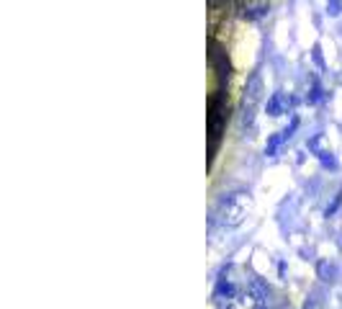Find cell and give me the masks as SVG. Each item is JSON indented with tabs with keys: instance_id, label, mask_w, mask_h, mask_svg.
<instances>
[{
	"instance_id": "1",
	"label": "cell",
	"mask_w": 342,
	"mask_h": 309,
	"mask_svg": "<svg viewBox=\"0 0 342 309\" xmlns=\"http://www.w3.org/2000/svg\"><path fill=\"white\" fill-rule=\"evenodd\" d=\"M249 204H252V199H249L247 191H234L229 193V196H224L219 201L216 206V216H219V224L221 227H237L244 222V216L249 211Z\"/></svg>"
},
{
	"instance_id": "5",
	"label": "cell",
	"mask_w": 342,
	"mask_h": 309,
	"mask_svg": "<svg viewBox=\"0 0 342 309\" xmlns=\"http://www.w3.org/2000/svg\"><path fill=\"white\" fill-rule=\"evenodd\" d=\"M327 8H330V16H340L342 13V0H327Z\"/></svg>"
},
{
	"instance_id": "4",
	"label": "cell",
	"mask_w": 342,
	"mask_h": 309,
	"mask_svg": "<svg viewBox=\"0 0 342 309\" xmlns=\"http://www.w3.org/2000/svg\"><path fill=\"white\" fill-rule=\"evenodd\" d=\"M283 106H286V98H283V93H275V96L270 98V103H268V113H270V116H281Z\"/></svg>"
},
{
	"instance_id": "6",
	"label": "cell",
	"mask_w": 342,
	"mask_h": 309,
	"mask_svg": "<svg viewBox=\"0 0 342 309\" xmlns=\"http://www.w3.org/2000/svg\"><path fill=\"white\" fill-rule=\"evenodd\" d=\"M211 3H216V0H211Z\"/></svg>"
},
{
	"instance_id": "2",
	"label": "cell",
	"mask_w": 342,
	"mask_h": 309,
	"mask_svg": "<svg viewBox=\"0 0 342 309\" xmlns=\"http://www.w3.org/2000/svg\"><path fill=\"white\" fill-rule=\"evenodd\" d=\"M224 121H227V93H224V88H219L211 96V103H208V139H211L208 142V152H211V157L219 147Z\"/></svg>"
},
{
	"instance_id": "3",
	"label": "cell",
	"mask_w": 342,
	"mask_h": 309,
	"mask_svg": "<svg viewBox=\"0 0 342 309\" xmlns=\"http://www.w3.org/2000/svg\"><path fill=\"white\" fill-rule=\"evenodd\" d=\"M262 93H265V85H262V77L252 75L247 80L244 90H242V101H240V126H249L255 119V111L262 101Z\"/></svg>"
}]
</instances>
